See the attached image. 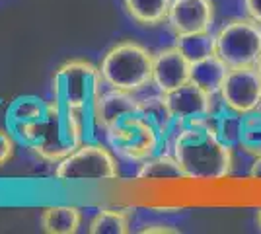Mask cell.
<instances>
[{
  "mask_svg": "<svg viewBox=\"0 0 261 234\" xmlns=\"http://www.w3.org/2000/svg\"><path fill=\"white\" fill-rule=\"evenodd\" d=\"M234 146L218 137L207 119L184 123L175 133L170 150L191 181H218L234 170Z\"/></svg>",
  "mask_w": 261,
  "mask_h": 234,
  "instance_id": "1",
  "label": "cell"
},
{
  "mask_svg": "<svg viewBox=\"0 0 261 234\" xmlns=\"http://www.w3.org/2000/svg\"><path fill=\"white\" fill-rule=\"evenodd\" d=\"M103 80L99 68L86 59H68L55 70L51 80L53 100L68 110L76 112L84 125L86 141H92L94 131L98 129L96 113L101 98Z\"/></svg>",
  "mask_w": 261,
  "mask_h": 234,
  "instance_id": "2",
  "label": "cell"
},
{
  "mask_svg": "<svg viewBox=\"0 0 261 234\" xmlns=\"http://www.w3.org/2000/svg\"><path fill=\"white\" fill-rule=\"evenodd\" d=\"M84 143L86 133L80 115L51 100L43 119L33 127L23 146L47 164H59Z\"/></svg>",
  "mask_w": 261,
  "mask_h": 234,
  "instance_id": "3",
  "label": "cell"
},
{
  "mask_svg": "<svg viewBox=\"0 0 261 234\" xmlns=\"http://www.w3.org/2000/svg\"><path fill=\"white\" fill-rule=\"evenodd\" d=\"M98 68L103 86L139 94L152 86L154 53L133 39H125L109 47Z\"/></svg>",
  "mask_w": 261,
  "mask_h": 234,
  "instance_id": "4",
  "label": "cell"
},
{
  "mask_svg": "<svg viewBox=\"0 0 261 234\" xmlns=\"http://www.w3.org/2000/svg\"><path fill=\"white\" fill-rule=\"evenodd\" d=\"M117 154L101 143L86 141L55 168V178L63 184H98L119 179Z\"/></svg>",
  "mask_w": 261,
  "mask_h": 234,
  "instance_id": "5",
  "label": "cell"
},
{
  "mask_svg": "<svg viewBox=\"0 0 261 234\" xmlns=\"http://www.w3.org/2000/svg\"><path fill=\"white\" fill-rule=\"evenodd\" d=\"M103 135L108 139L109 148L129 162H142L160 152L162 148V139L158 131L141 113H130L115 121L103 131Z\"/></svg>",
  "mask_w": 261,
  "mask_h": 234,
  "instance_id": "6",
  "label": "cell"
},
{
  "mask_svg": "<svg viewBox=\"0 0 261 234\" xmlns=\"http://www.w3.org/2000/svg\"><path fill=\"white\" fill-rule=\"evenodd\" d=\"M215 53L230 68L255 67L261 57V23L248 18H234L215 34Z\"/></svg>",
  "mask_w": 261,
  "mask_h": 234,
  "instance_id": "7",
  "label": "cell"
},
{
  "mask_svg": "<svg viewBox=\"0 0 261 234\" xmlns=\"http://www.w3.org/2000/svg\"><path fill=\"white\" fill-rule=\"evenodd\" d=\"M218 98L234 112L246 113L261 106V76L255 67H232L220 86Z\"/></svg>",
  "mask_w": 261,
  "mask_h": 234,
  "instance_id": "8",
  "label": "cell"
},
{
  "mask_svg": "<svg viewBox=\"0 0 261 234\" xmlns=\"http://www.w3.org/2000/svg\"><path fill=\"white\" fill-rule=\"evenodd\" d=\"M166 23L175 37L211 32L215 23V2L213 0H172V8Z\"/></svg>",
  "mask_w": 261,
  "mask_h": 234,
  "instance_id": "9",
  "label": "cell"
},
{
  "mask_svg": "<svg viewBox=\"0 0 261 234\" xmlns=\"http://www.w3.org/2000/svg\"><path fill=\"white\" fill-rule=\"evenodd\" d=\"M191 61L177 47H166L154 53V68H152V86L158 92L168 94L172 90L191 82Z\"/></svg>",
  "mask_w": 261,
  "mask_h": 234,
  "instance_id": "10",
  "label": "cell"
},
{
  "mask_svg": "<svg viewBox=\"0 0 261 234\" xmlns=\"http://www.w3.org/2000/svg\"><path fill=\"white\" fill-rule=\"evenodd\" d=\"M166 98H168L175 121L184 125V123L197 121V119H205L213 110L218 96L208 94L207 90L201 88L195 82H187L184 86L168 92Z\"/></svg>",
  "mask_w": 261,
  "mask_h": 234,
  "instance_id": "11",
  "label": "cell"
},
{
  "mask_svg": "<svg viewBox=\"0 0 261 234\" xmlns=\"http://www.w3.org/2000/svg\"><path fill=\"white\" fill-rule=\"evenodd\" d=\"M47 108H49V101L41 100L39 96H33V94L18 96L8 103V127L20 145H25L33 127L47 113Z\"/></svg>",
  "mask_w": 261,
  "mask_h": 234,
  "instance_id": "12",
  "label": "cell"
},
{
  "mask_svg": "<svg viewBox=\"0 0 261 234\" xmlns=\"http://www.w3.org/2000/svg\"><path fill=\"white\" fill-rule=\"evenodd\" d=\"M139 113L158 131L162 139V148H170L175 133L179 131V123L175 121L174 113L170 110V103L166 94H150V96H139Z\"/></svg>",
  "mask_w": 261,
  "mask_h": 234,
  "instance_id": "13",
  "label": "cell"
},
{
  "mask_svg": "<svg viewBox=\"0 0 261 234\" xmlns=\"http://www.w3.org/2000/svg\"><path fill=\"white\" fill-rule=\"evenodd\" d=\"M130 113H139V94L108 88L106 92H101V98L98 101V113H96L98 129L106 131L115 121Z\"/></svg>",
  "mask_w": 261,
  "mask_h": 234,
  "instance_id": "14",
  "label": "cell"
},
{
  "mask_svg": "<svg viewBox=\"0 0 261 234\" xmlns=\"http://www.w3.org/2000/svg\"><path fill=\"white\" fill-rule=\"evenodd\" d=\"M137 178L142 181H184V168L179 166L174 152H156L139 162Z\"/></svg>",
  "mask_w": 261,
  "mask_h": 234,
  "instance_id": "15",
  "label": "cell"
},
{
  "mask_svg": "<svg viewBox=\"0 0 261 234\" xmlns=\"http://www.w3.org/2000/svg\"><path fill=\"white\" fill-rule=\"evenodd\" d=\"M39 226L47 234H74L82 226V211L76 205H49L41 209Z\"/></svg>",
  "mask_w": 261,
  "mask_h": 234,
  "instance_id": "16",
  "label": "cell"
},
{
  "mask_svg": "<svg viewBox=\"0 0 261 234\" xmlns=\"http://www.w3.org/2000/svg\"><path fill=\"white\" fill-rule=\"evenodd\" d=\"M242 113L234 112L232 108H228L224 101L217 98L213 110L208 113L207 123L211 125V129L228 145L236 146L238 145V139H240V127H242Z\"/></svg>",
  "mask_w": 261,
  "mask_h": 234,
  "instance_id": "17",
  "label": "cell"
},
{
  "mask_svg": "<svg viewBox=\"0 0 261 234\" xmlns=\"http://www.w3.org/2000/svg\"><path fill=\"white\" fill-rule=\"evenodd\" d=\"M228 68H230L228 65L217 53L211 57H205V59L195 61L191 65V82H195L201 88H205L208 94L218 96Z\"/></svg>",
  "mask_w": 261,
  "mask_h": 234,
  "instance_id": "18",
  "label": "cell"
},
{
  "mask_svg": "<svg viewBox=\"0 0 261 234\" xmlns=\"http://www.w3.org/2000/svg\"><path fill=\"white\" fill-rule=\"evenodd\" d=\"M123 6L133 22L144 28H156L168 20L172 0H123Z\"/></svg>",
  "mask_w": 261,
  "mask_h": 234,
  "instance_id": "19",
  "label": "cell"
},
{
  "mask_svg": "<svg viewBox=\"0 0 261 234\" xmlns=\"http://www.w3.org/2000/svg\"><path fill=\"white\" fill-rule=\"evenodd\" d=\"M130 230V215L121 209L103 207L90 219V234H127Z\"/></svg>",
  "mask_w": 261,
  "mask_h": 234,
  "instance_id": "20",
  "label": "cell"
},
{
  "mask_svg": "<svg viewBox=\"0 0 261 234\" xmlns=\"http://www.w3.org/2000/svg\"><path fill=\"white\" fill-rule=\"evenodd\" d=\"M238 146L246 154H261V106L242 117Z\"/></svg>",
  "mask_w": 261,
  "mask_h": 234,
  "instance_id": "21",
  "label": "cell"
},
{
  "mask_svg": "<svg viewBox=\"0 0 261 234\" xmlns=\"http://www.w3.org/2000/svg\"><path fill=\"white\" fill-rule=\"evenodd\" d=\"M175 45L184 51L191 63H195L205 57L215 55V34L203 32V34L179 35V37H175Z\"/></svg>",
  "mask_w": 261,
  "mask_h": 234,
  "instance_id": "22",
  "label": "cell"
},
{
  "mask_svg": "<svg viewBox=\"0 0 261 234\" xmlns=\"http://www.w3.org/2000/svg\"><path fill=\"white\" fill-rule=\"evenodd\" d=\"M16 139L12 133H2L0 135V168L4 164H8L12 158H14V152H16Z\"/></svg>",
  "mask_w": 261,
  "mask_h": 234,
  "instance_id": "23",
  "label": "cell"
},
{
  "mask_svg": "<svg viewBox=\"0 0 261 234\" xmlns=\"http://www.w3.org/2000/svg\"><path fill=\"white\" fill-rule=\"evenodd\" d=\"M141 234H177L179 230L170 223H146L137 230Z\"/></svg>",
  "mask_w": 261,
  "mask_h": 234,
  "instance_id": "24",
  "label": "cell"
},
{
  "mask_svg": "<svg viewBox=\"0 0 261 234\" xmlns=\"http://www.w3.org/2000/svg\"><path fill=\"white\" fill-rule=\"evenodd\" d=\"M246 4V12L251 20L261 23V0H244Z\"/></svg>",
  "mask_w": 261,
  "mask_h": 234,
  "instance_id": "25",
  "label": "cell"
},
{
  "mask_svg": "<svg viewBox=\"0 0 261 234\" xmlns=\"http://www.w3.org/2000/svg\"><path fill=\"white\" fill-rule=\"evenodd\" d=\"M12 133L8 127V103L0 98V135Z\"/></svg>",
  "mask_w": 261,
  "mask_h": 234,
  "instance_id": "26",
  "label": "cell"
},
{
  "mask_svg": "<svg viewBox=\"0 0 261 234\" xmlns=\"http://www.w3.org/2000/svg\"><path fill=\"white\" fill-rule=\"evenodd\" d=\"M250 178L253 181H261V154L253 156V162L250 166Z\"/></svg>",
  "mask_w": 261,
  "mask_h": 234,
  "instance_id": "27",
  "label": "cell"
},
{
  "mask_svg": "<svg viewBox=\"0 0 261 234\" xmlns=\"http://www.w3.org/2000/svg\"><path fill=\"white\" fill-rule=\"evenodd\" d=\"M255 221H257V226H259V230H261V207L257 209V215H255Z\"/></svg>",
  "mask_w": 261,
  "mask_h": 234,
  "instance_id": "28",
  "label": "cell"
},
{
  "mask_svg": "<svg viewBox=\"0 0 261 234\" xmlns=\"http://www.w3.org/2000/svg\"><path fill=\"white\" fill-rule=\"evenodd\" d=\"M255 68H257V72H259V76H261V57H259V61H257V65H255Z\"/></svg>",
  "mask_w": 261,
  "mask_h": 234,
  "instance_id": "29",
  "label": "cell"
}]
</instances>
